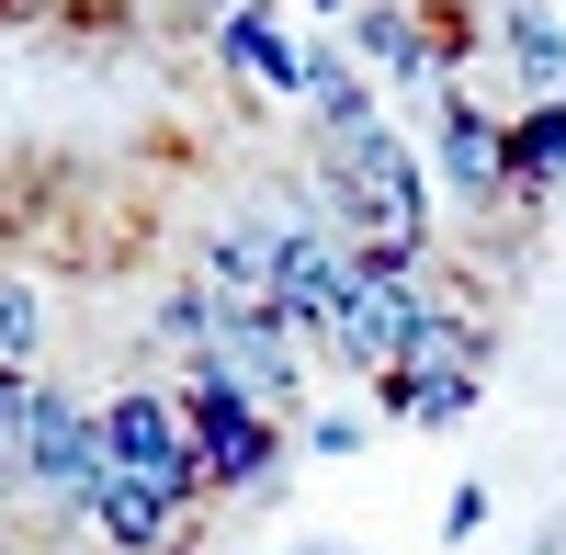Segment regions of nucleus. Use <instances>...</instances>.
I'll return each mask as SVG.
<instances>
[{"mask_svg":"<svg viewBox=\"0 0 566 555\" xmlns=\"http://www.w3.org/2000/svg\"><path fill=\"white\" fill-rule=\"evenodd\" d=\"M419 159L397 148L386 125H363V136H340L328 148V216L340 227H363V239H419Z\"/></svg>","mask_w":566,"mask_h":555,"instance_id":"f03ea898","label":"nucleus"},{"mask_svg":"<svg viewBox=\"0 0 566 555\" xmlns=\"http://www.w3.org/2000/svg\"><path fill=\"white\" fill-rule=\"evenodd\" d=\"M555 159H566V103L533 114V136H522V170H555Z\"/></svg>","mask_w":566,"mask_h":555,"instance_id":"f8f14e48","label":"nucleus"},{"mask_svg":"<svg viewBox=\"0 0 566 555\" xmlns=\"http://www.w3.org/2000/svg\"><path fill=\"white\" fill-rule=\"evenodd\" d=\"M45 522H91L114 488V453H103V408L69 397V386H34L23 408V477H12Z\"/></svg>","mask_w":566,"mask_h":555,"instance_id":"f257e3e1","label":"nucleus"},{"mask_svg":"<svg viewBox=\"0 0 566 555\" xmlns=\"http://www.w3.org/2000/svg\"><path fill=\"white\" fill-rule=\"evenodd\" d=\"M34 352H45V295L23 272H0V375H23Z\"/></svg>","mask_w":566,"mask_h":555,"instance_id":"6e6552de","label":"nucleus"},{"mask_svg":"<svg viewBox=\"0 0 566 555\" xmlns=\"http://www.w3.org/2000/svg\"><path fill=\"white\" fill-rule=\"evenodd\" d=\"M148 352H170L181 375H193V363H216V352H227V295H216V284L159 295V306H148Z\"/></svg>","mask_w":566,"mask_h":555,"instance_id":"423d86ee","label":"nucleus"},{"mask_svg":"<svg viewBox=\"0 0 566 555\" xmlns=\"http://www.w3.org/2000/svg\"><path fill=\"white\" fill-rule=\"evenodd\" d=\"M352 34H363V57H374V69H431V45H419L408 12H363Z\"/></svg>","mask_w":566,"mask_h":555,"instance_id":"9d476101","label":"nucleus"},{"mask_svg":"<svg viewBox=\"0 0 566 555\" xmlns=\"http://www.w3.org/2000/svg\"><path fill=\"white\" fill-rule=\"evenodd\" d=\"M103 453H114V477H148V488L205 499V453H193V420H181L170 386H125V397H103Z\"/></svg>","mask_w":566,"mask_h":555,"instance_id":"7ed1b4c3","label":"nucleus"},{"mask_svg":"<svg viewBox=\"0 0 566 555\" xmlns=\"http://www.w3.org/2000/svg\"><path fill=\"white\" fill-rule=\"evenodd\" d=\"M23 408H34V375H0V477H23Z\"/></svg>","mask_w":566,"mask_h":555,"instance_id":"9b49d317","label":"nucleus"},{"mask_svg":"<svg viewBox=\"0 0 566 555\" xmlns=\"http://www.w3.org/2000/svg\"><path fill=\"white\" fill-rule=\"evenodd\" d=\"M317 12H340V0H317Z\"/></svg>","mask_w":566,"mask_h":555,"instance_id":"ddd939ff","label":"nucleus"},{"mask_svg":"<svg viewBox=\"0 0 566 555\" xmlns=\"http://www.w3.org/2000/svg\"><path fill=\"white\" fill-rule=\"evenodd\" d=\"M181 511H193L181 488L114 477V488H103V511H91V522H103V544H114V555H170V544H181Z\"/></svg>","mask_w":566,"mask_h":555,"instance_id":"39448f33","label":"nucleus"},{"mask_svg":"<svg viewBox=\"0 0 566 555\" xmlns=\"http://www.w3.org/2000/svg\"><path fill=\"white\" fill-rule=\"evenodd\" d=\"M227 363L250 375V397L272 408V420L306 397V352H295V329H283V306H227Z\"/></svg>","mask_w":566,"mask_h":555,"instance_id":"20e7f679","label":"nucleus"},{"mask_svg":"<svg viewBox=\"0 0 566 555\" xmlns=\"http://www.w3.org/2000/svg\"><path fill=\"white\" fill-rule=\"evenodd\" d=\"M227 12H250V0H227Z\"/></svg>","mask_w":566,"mask_h":555,"instance_id":"4468645a","label":"nucleus"},{"mask_svg":"<svg viewBox=\"0 0 566 555\" xmlns=\"http://www.w3.org/2000/svg\"><path fill=\"white\" fill-rule=\"evenodd\" d=\"M386 397L408 408V420H453V408L476 397V386H464V363H397V375H386Z\"/></svg>","mask_w":566,"mask_h":555,"instance_id":"0eeeda50","label":"nucleus"},{"mask_svg":"<svg viewBox=\"0 0 566 555\" xmlns=\"http://www.w3.org/2000/svg\"><path fill=\"white\" fill-rule=\"evenodd\" d=\"M442 170L464 181V193H488V181H499V136H488L476 114H453V125H442Z\"/></svg>","mask_w":566,"mask_h":555,"instance_id":"1a4fd4ad","label":"nucleus"}]
</instances>
